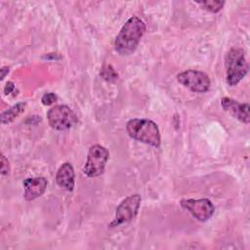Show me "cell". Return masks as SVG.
<instances>
[{
  "instance_id": "cell-12",
  "label": "cell",
  "mask_w": 250,
  "mask_h": 250,
  "mask_svg": "<svg viewBox=\"0 0 250 250\" xmlns=\"http://www.w3.org/2000/svg\"><path fill=\"white\" fill-rule=\"evenodd\" d=\"M25 108V103H19L1 113V123L9 124L19 117Z\"/></svg>"
},
{
  "instance_id": "cell-7",
  "label": "cell",
  "mask_w": 250,
  "mask_h": 250,
  "mask_svg": "<svg viewBox=\"0 0 250 250\" xmlns=\"http://www.w3.org/2000/svg\"><path fill=\"white\" fill-rule=\"evenodd\" d=\"M141 196L139 194H131L121 201L116 208L115 218L109 224L110 227H117L121 224L130 222L133 220L140 208Z\"/></svg>"
},
{
  "instance_id": "cell-4",
  "label": "cell",
  "mask_w": 250,
  "mask_h": 250,
  "mask_svg": "<svg viewBox=\"0 0 250 250\" xmlns=\"http://www.w3.org/2000/svg\"><path fill=\"white\" fill-rule=\"evenodd\" d=\"M109 156L108 150L101 145H93L88 151L87 160L83 168L84 174L89 178H95L103 174Z\"/></svg>"
},
{
  "instance_id": "cell-3",
  "label": "cell",
  "mask_w": 250,
  "mask_h": 250,
  "mask_svg": "<svg viewBox=\"0 0 250 250\" xmlns=\"http://www.w3.org/2000/svg\"><path fill=\"white\" fill-rule=\"evenodd\" d=\"M227 82L229 86L237 85L248 71V63L244 51L239 47H232L226 56Z\"/></svg>"
},
{
  "instance_id": "cell-10",
  "label": "cell",
  "mask_w": 250,
  "mask_h": 250,
  "mask_svg": "<svg viewBox=\"0 0 250 250\" xmlns=\"http://www.w3.org/2000/svg\"><path fill=\"white\" fill-rule=\"evenodd\" d=\"M22 186L24 188V198L26 200H33L45 192L47 180L43 177L28 178L23 181Z\"/></svg>"
},
{
  "instance_id": "cell-11",
  "label": "cell",
  "mask_w": 250,
  "mask_h": 250,
  "mask_svg": "<svg viewBox=\"0 0 250 250\" xmlns=\"http://www.w3.org/2000/svg\"><path fill=\"white\" fill-rule=\"evenodd\" d=\"M74 169L69 162H64L59 168L56 175L57 184L67 191H71L74 188Z\"/></svg>"
},
{
  "instance_id": "cell-1",
  "label": "cell",
  "mask_w": 250,
  "mask_h": 250,
  "mask_svg": "<svg viewBox=\"0 0 250 250\" xmlns=\"http://www.w3.org/2000/svg\"><path fill=\"white\" fill-rule=\"evenodd\" d=\"M145 31L146 24L144 21L135 16L131 17L123 24L122 28L120 29L119 33L115 38V51L122 56L132 54L139 45V42L143 37Z\"/></svg>"
},
{
  "instance_id": "cell-16",
  "label": "cell",
  "mask_w": 250,
  "mask_h": 250,
  "mask_svg": "<svg viewBox=\"0 0 250 250\" xmlns=\"http://www.w3.org/2000/svg\"><path fill=\"white\" fill-rule=\"evenodd\" d=\"M1 174L2 175H9L10 173V166H9V161L5 157L4 154H1Z\"/></svg>"
},
{
  "instance_id": "cell-2",
  "label": "cell",
  "mask_w": 250,
  "mask_h": 250,
  "mask_svg": "<svg viewBox=\"0 0 250 250\" xmlns=\"http://www.w3.org/2000/svg\"><path fill=\"white\" fill-rule=\"evenodd\" d=\"M128 135L136 141L145 143L154 147L160 146V134L157 125L149 119L134 118L127 122Z\"/></svg>"
},
{
  "instance_id": "cell-18",
  "label": "cell",
  "mask_w": 250,
  "mask_h": 250,
  "mask_svg": "<svg viewBox=\"0 0 250 250\" xmlns=\"http://www.w3.org/2000/svg\"><path fill=\"white\" fill-rule=\"evenodd\" d=\"M0 73H1V76H0V79L3 80L6 76V74L9 73V67L8 66H2L0 68Z\"/></svg>"
},
{
  "instance_id": "cell-5",
  "label": "cell",
  "mask_w": 250,
  "mask_h": 250,
  "mask_svg": "<svg viewBox=\"0 0 250 250\" xmlns=\"http://www.w3.org/2000/svg\"><path fill=\"white\" fill-rule=\"evenodd\" d=\"M49 125L59 131H63L71 128L77 122V116L73 110L64 104L53 106L47 112Z\"/></svg>"
},
{
  "instance_id": "cell-13",
  "label": "cell",
  "mask_w": 250,
  "mask_h": 250,
  "mask_svg": "<svg viewBox=\"0 0 250 250\" xmlns=\"http://www.w3.org/2000/svg\"><path fill=\"white\" fill-rule=\"evenodd\" d=\"M199 5H201L205 10L212 12V13H217L219 12L223 6L225 5V1L221 0H209V1H199L197 2Z\"/></svg>"
},
{
  "instance_id": "cell-6",
  "label": "cell",
  "mask_w": 250,
  "mask_h": 250,
  "mask_svg": "<svg viewBox=\"0 0 250 250\" xmlns=\"http://www.w3.org/2000/svg\"><path fill=\"white\" fill-rule=\"evenodd\" d=\"M177 80L186 88L195 93H205L209 90V76L200 70L187 69L177 75Z\"/></svg>"
},
{
  "instance_id": "cell-8",
  "label": "cell",
  "mask_w": 250,
  "mask_h": 250,
  "mask_svg": "<svg viewBox=\"0 0 250 250\" xmlns=\"http://www.w3.org/2000/svg\"><path fill=\"white\" fill-rule=\"evenodd\" d=\"M181 206L200 222L209 220L215 211L213 203L207 198L184 199L181 201Z\"/></svg>"
},
{
  "instance_id": "cell-17",
  "label": "cell",
  "mask_w": 250,
  "mask_h": 250,
  "mask_svg": "<svg viewBox=\"0 0 250 250\" xmlns=\"http://www.w3.org/2000/svg\"><path fill=\"white\" fill-rule=\"evenodd\" d=\"M15 90V84L12 81H8L6 83V86L4 88V94L5 95H9L11 94L13 91Z\"/></svg>"
},
{
  "instance_id": "cell-9",
  "label": "cell",
  "mask_w": 250,
  "mask_h": 250,
  "mask_svg": "<svg viewBox=\"0 0 250 250\" xmlns=\"http://www.w3.org/2000/svg\"><path fill=\"white\" fill-rule=\"evenodd\" d=\"M222 107L228 111L230 115H232L237 120L248 124L250 121V106L248 104H241L235 100H232L228 97H224L221 100Z\"/></svg>"
},
{
  "instance_id": "cell-14",
  "label": "cell",
  "mask_w": 250,
  "mask_h": 250,
  "mask_svg": "<svg viewBox=\"0 0 250 250\" xmlns=\"http://www.w3.org/2000/svg\"><path fill=\"white\" fill-rule=\"evenodd\" d=\"M101 75L107 81H114L118 78V74L115 72V70L112 68L110 64H106L103 67Z\"/></svg>"
},
{
  "instance_id": "cell-15",
  "label": "cell",
  "mask_w": 250,
  "mask_h": 250,
  "mask_svg": "<svg viewBox=\"0 0 250 250\" xmlns=\"http://www.w3.org/2000/svg\"><path fill=\"white\" fill-rule=\"evenodd\" d=\"M57 96L54 93H46L42 96L41 102L44 105H51L57 101Z\"/></svg>"
}]
</instances>
